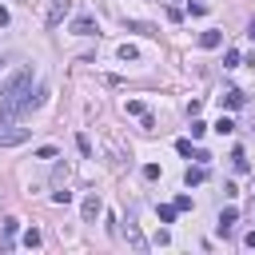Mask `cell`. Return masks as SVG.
I'll return each instance as SVG.
<instances>
[{"mask_svg": "<svg viewBox=\"0 0 255 255\" xmlns=\"http://www.w3.org/2000/svg\"><path fill=\"white\" fill-rule=\"evenodd\" d=\"M76 147H80L84 155H92V143H88V135H76Z\"/></svg>", "mask_w": 255, "mask_h": 255, "instance_id": "44dd1931", "label": "cell"}, {"mask_svg": "<svg viewBox=\"0 0 255 255\" xmlns=\"http://www.w3.org/2000/svg\"><path fill=\"white\" fill-rule=\"evenodd\" d=\"M40 243H44V235H40L36 227H28V231H24V247H40Z\"/></svg>", "mask_w": 255, "mask_h": 255, "instance_id": "5bb4252c", "label": "cell"}, {"mask_svg": "<svg viewBox=\"0 0 255 255\" xmlns=\"http://www.w3.org/2000/svg\"><path fill=\"white\" fill-rule=\"evenodd\" d=\"M52 199H56V203H68V199H72V191H68V187H60V191H52Z\"/></svg>", "mask_w": 255, "mask_h": 255, "instance_id": "603a6c76", "label": "cell"}, {"mask_svg": "<svg viewBox=\"0 0 255 255\" xmlns=\"http://www.w3.org/2000/svg\"><path fill=\"white\" fill-rule=\"evenodd\" d=\"M72 32H76V36H96L100 28H96L92 16H76V20H72Z\"/></svg>", "mask_w": 255, "mask_h": 255, "instance_id": "277c9868", "label": "cell"}, {"mask_svg": "<svg viewBox=\"0 0 255 255\" xmlns=\"http://www.w3.org/2000/svg\"><path fill=\"white\" fill-rule=\"evenodd\" d=\"M219 44H223V32H219V28L199 32V48H219Z\"/></svg>", "mask_w": 255, "mask_h": 255, "instance_id": "52a82bcc", "label": "cell"}, {"mask_svg": "<svg viewBox=\"0 0 255 255\" xmlns=\"http://www.w3.org/2000/svg\"><path fill=\"white\" fill-rule=\"evenodd\" d=\"M68 12H72V0H56V4L48 8V28H56V24H60Z\"/></svg>", "mask_w": 255, "mask_h": 255, "instance_id": "7a4b0ae2", "label": "cell"}, {"mask_svg": "<svg viewBox=\"0 0 255 255\" xmlns=\"http://www.w3.org/2000/svg\"><path fill=\"white\" fill-rule=\"evenodd\" d=\"M120 60H124V64H135V60H139V48L124 44V48H120Z\"/></svg>", "mask_w": 255, "mask_h": 255, "instance_id": "7c38bea8", "label": "cell"}, {"mask_svg": "<svg viewBox=\"0 0 255 255\" xmlns=\"http://www.w3.org/2000/svg\"><path fill=\"white\" fill-rule=\"evenodd\" d=\"M28 139V128H12V131H0V147H8V143H24Z\"/></svg>", "mask_w": 255, "mask_h": 255, "instance_id": "9c48e42d", "label": "cell"}, {"mask_svg": "<svg viewBox=\"0 0 255 255\" xmlns=\"http://www.w3.org/2000/svg\"><path fill=\"white\" fill-rule=\"evenodd\" d=\"M247 36H251V40H255V20H251V28H247Z\"/></svg>", "mask_w": 255, "mask_h": 255, "instance_id": "484cf974", "label": "cell"}, {"mask_svg": "<svg viewBox=\"0 0 255 255\" xmlns=\"http://www.w3.org/2000/svg\"><path fill=\"white\" fill-rule=\"evenodd\" d=\"M223 108H243V92H239V88H231V92L223 96Z\"/></svg>", "mask_w": 255, "mask_h": 255, "instance_id": "8fae6325", "label": "cell"}, {"mask_svg": "<svg viewBox=\"0 0 255 255\" xmlns=\"http://www.w3.org/2000/svg\"><path fill=\"white\" fill-rule=\"evenodd\" d=\"M16 227H20V219H4V223H0V247H12Z\"/></svg>", "mask_w": 255, "mask_h": 255, "instance_id": "8992f818", "label": "cell"}, {"mask_svg": "<svg viewBox=\"0 0 255 255\" xmlns=\"http://www.w3.org/2000/svg\"><path fill=\"white\" fill-rule=\"evenodd\" d=\"M124 112H128V116H143V112H147V108H143V104H139V100H128V104H124Z\"/></svg>", "mask_w": 255, "mask_h": 255, "instance_id": "2e32d148", "label": "cell"}, {"mask_svg": "<svg viewBox=\"0 0 255 255\" xmlns=\"http://www.w3.org/2000/svg\"><path fill=\"white\" fill-rule=\"evenodd\" d=\"M215 131H219V135H231V131H235V124H231L227 116H219V124H215Z\"/></svg>", "mask_w": 255, "mask_h": 255, "instance_id": "e0dca14e", "label": "cell"}, {"mask_svg": "<svg viewBox=\"0 0 255 255\" xmlns=\"http://www.w3.org/2000/svg\"><path fill=\"white\" fill-rule=\"evenodd\" d=\"M44 96H32V68H20L16 76H8V84L0 88V116L8 120H20L28 116L32 108H40Z\"/></svg>", "mask_w": 255, "mask_h": 255, "instance_id": "6da1fadb", "label": "cell"}, {"mask_svg": "<svg viewBox=\"0 0 255 255\" xmlns=\"http://www.w3.org/2000/svg\"><path fill=\"white\" fill-rule=\"evenodd\" d=\"M128 28H131V32H147V36H155V28H151V24H139V20H128Z\"/></svg>", "mask_w": 255, "mask_h": 255, "instance_id": "ac0fdd59", "label": "cell"}, {"mask_svg": "<svg viewBox=\"0 0 255 255\" xmlns=\"http://www.w3.org/2000/svg\"><path fill=\"white\" fill-rule=\"evenodd\" d=\"M183 179H187V187H199V183L207 179V163H195V167H187V175H183Z\"/></svg>", "mask_w": 255, "mask_h": 255, "instance_id": "ba28073f", "label": "cell"}, {"mask_svg": "<svg viewBox=\"0 0 255 255\" xmlns=\"http://www.w3.org/2000/svg\"><path fill=\"white\" fill-rule=\"evenodd\" d=\"M128 239H131V247H135V251H147V243H143V235H139V227H135V223H128Z\"/></svg>", "mask_w": 255, "mask_h": 255, "instance_id": "30bf717a", "label": "cell"}, {"mask_svg": "<svg viewBox=\"0 0 255 255\" xmlns=\"http://www.w3.org/2000/svg\"><path fill=\"white\" fill-rule=\"evenodd\" d=\"M243 243H247V247L255 251V231H247V235H243Z\"/></svg>", "mask_w": 255, "mask_h": 255, "instance_id": "cb8c5ba5", "label": "cell"}, {"mask_svg": "<svg viewBox=\"0 0 255 255\" xmlns=\"http://www.w3.org/2000/svg\"><path fill=\"white\" fill-rule=\"evenodd\" d=\"M4 64H8V56H0V68H4Z\"/></svg>", "mask_w": 255, "mask_h": 255, "instance_id": "4316f807", "label": "cell"}, {"mask_svg": "<svg viewBox=\"0 0 255 255\" xmlns=\"http://www.w3.org/2000/svg\"><path fill=\"white\" fill-rule=\"evenodd\" d=\"M155 211H159V219H163V223H171V219H175V211H179V207H175V203H163V207H155Z\"/></svg>", "mask_w": 255, "mask_h": 255, "instance_id": "9a60e30c", "label": "cell"}, {"mask_svg": "<svg viewBox=\"0 0 255 255\" xmlns=\"http://www.w3.org/2000/svg\"><path fill=\"white\" fill-rule=\"evenodd\" d=\"M0 24H8V8H0Z\"/></svg>", "mask_w": 255, "mask_h": 255, "instance_id": "d4e9b609", "label": "cell"}, {"mask_svg": "<svg viewBox=\"0 0 255 255\" xmlns=\"http://www.w3.org/2000/svg\"><path fill=\"white\" fill-rule=\"evenodd\" d=\"M235 64H239V52H235V48H231V52H227V56H223V68H235Z\"/></svg>", "mask_w": 255, "mask_h": 255, "instance_id": "ffe728a7", "label": "cell"}, {"mask_svg": "<svg viewBox=\"0 0 255 255\" xmlns=\"http://www.w3.org/2000/svg\"><path fill=\"white\" fill-rule=\"evenodd\" d=\"M235 219H239V211H235V207H223V211H219V235H231Z\"/></svg>", "mask_w": 255, "mask_h": 255, "instance_id": "5b68a950", "label": "cell"}, {"mask_svg": "<svg viewBox=\"0 0 255 255\" xmlns=\"http://www.w3.org/2000/svg\"><path fill=\"white\" fill-rule=\"evenodd\" d=\"M175 151H179V155H195V151H191V139H179V143H175Z\"/></svg>", "mask_w": 255, "mask_h": 255, "instance_id": "7402d4cb", "label": "cell"}, {"mask_svg": "<svg viewBox=\"0 0 255 255\" xmlns=\"http://www.w3.org/2000/svg\"><path fill=\"white\" fill-rule=\"evenodd\" d=\"M36 159H56V147H52V143H44V147H36Z\"/></svg>", "mask_w": 255, "mask_h": 255, "instance_id": "d6986e66", "label": "cell"}, {"mask_svg": "<svg viewBox=\"0 0 255 255\" xmlns=\"http://www.w3.org/2000/svg\"><path fill=\"white\" fill-rule=\"evenodd\" d=\"M231 167H235V171H247V155H243V147L231 151Z\"/></svg>", "mask_w": 255, "mask_h": 255, "instance_id": "4fadbf2b", "label": "cell"}, {"mask_svg": "<svg viewBox=\"0 0 255 255\" xmlns=\"http://www.w3.org/2000/svg\"><path fill=\"white\" fill-rule=\"evenodd\" d=\"M100 211H104V203H100V195L92 191V195L84 199V223H96V219H100Z\"/></svg>", "mask_w": 255, "mask_h": 255, "instance_id": "3957f363", "label": "cell"}, {"mask_svg": "<svg viewBox=\"0 0 255 255\" xmlns=\"http://www.w3.org/2000/svg\"><path fill=\"white\" fill-rule=\"evenodd\" d=\"M251 219H255V199H251Z\"/></svg>", "mask_w": 255, "mask_h": 255, "instance_id": "83f0119b", "label": "cell"}]
</instances>
